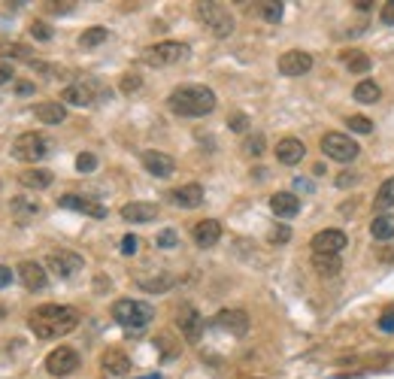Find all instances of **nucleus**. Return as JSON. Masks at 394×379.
Segmentation results:
<instances>
[{
  "instance_id": "obj_1",
  "label": "nucleus",
  "mask_w": 394,
  "mask_h": 379,
  "mask_svg": "<svg viewBox=\"0 0 394 379\" xmlns=\"http://www.w3.org/2000/svg\"><path fill=\"white\" fill-rule=\"evenodd\" d=\"M76 325H79V312L73 307H61V303H43V307L31 310V316H27V328L40 340H58L70 334V331H76Z\"/></svg>"
},
{
  "instance_id": "obj_2",
  "label": "nucleus",
  "mask_w": 394,
  "mask_h": 379,
  "mask_svg": "<svg viewBox=\"0 0 394 379\" xmlns=\"http://www.w3.org/2000/svg\"><path fill=\"white\" fill-rule=\"evenodd\" d=\"M167 106L182 118H204L216 109V91L206 85H179L170 91Z\"/></svg>"
},
{
  "instance_id": "obj_3",
  "label": "nucleus",
  "mask_w": 394,
  "mask_h": 379,
  "mask_svg": "<svg viewBox=\"0 0 394 379\" xmlns=\"http://www.w3.org/2000/svg\"><path fill=\"white\" fill-rule=\"evenodd\" d=\"M113 319L127 331H143V328H149V322L155 319V307L146 301L122 298L113 303Z\"/></svg>"
},
{
  "instance_id": "obj_4",
  "label": "nucleus",
  "mask_w": 394,
  "mask_h": 379,
  "mask_svg": "<svg viewBox=\"0 0 394 379\" xmlns=\"http://www.w3.org/2000/svg\"><path fill=\"white\" fill-rule=\"evenodd\" d=\"M191 49L179 40H164V43H155L143 52V61L149 67H170V64H179L182 58H188Z\"/></svg>"
},
{
  "instance_id": "obj_5",
  "label": "nucleus",
  "mask_w": 394,
  "mask_h": 379,
  "mask_svg": "<svg viewBox=\"0 0 394 379\" xmlns=\"http://www.w3.org/2000/svg\"><path fill=\"white\" fill-rule=\"evenodd\" d=\"M49 140H45L43 134H36V131H27L22 137H15V143H13V158L15 161H24V164H36V161H43L45 155H49Z\"/></svg>"
},
{
  "instance_id": "obj_6",
  "label": "nucleus",
  "mask_w": 394,
  "mask_h": 379,
  "mask_svg": "<svg viewBox=\"0 0 394 379\" xmlns=\"http://www.w3.org/2000/svg\"><path fill=\"white\" fill-rule=\"evenodd\" d=\"M322 152H325V158H331L337 164H349V161H355L361 155L358 143H355L352 137L340 134V131H331V134L322 137Z\"/></svg>"
},
{
  "instance_id": "obj_7",
  "label": "nucleus",
  "mask_w": 394,
  "mask_h": 379,
  "mask_svg": "<svg viewBox=\"0 0 394 379\" xmlns=\"http://www.w3.org/2000/svg\"><path fill=\"white\" fill-rule=\"evenodd\" d=\"M197 15L216 36H231L234 34V15L222 4H197Z\"/></svg>"
},
{
  "instance_id": "obj_8",
  "label": "nucleus",
  "mask_w": 394,
  "mask_h": 379,
  "mask_svg": "<svg viewBox=\"0 0 394 379\" xmlns=\"http://www.w3.org/2000/svg\"><path fill=\"white\" fill-rule=\"evenodd\" d=\"M45 267H49L52 273H58L61 280H70V276H76L82 267H85V261H82V255L73 252V249H55V252H49V258H45Z\"/></svg>"
},
{
  "instance_id": "obj_9",
  "label": "nucleus",
  "mask_w": 394,
  "mask_h": 379,
  "mask_svg": "<svg viewBox=\"0 0 394 379\" xmlns=\"http://www.w3.org/2000/svg\"><path fill=\"white\" fill-rule=\"evenodd\" d=\"M45 371L52 376H70L79 371V352L70 346H58L45 355Z\"/></svg>"
},
{
  "instance_id": "obj_10",
  "label": "nucleus",
  "mask_w": 394,
  "mask_h": 379,
  "mask_svg": "<svg viewBox=\"0 0 394 379\" xmlns=\"http://www.w3.org/2000/svg\"><path fill=\"white\" fill-rule=\"evenodd\" d=\"M346 243H349V237L340 228H325L309 240V249H313V255H340Z\"/></svg>"
},
{
  "instance_id": "obj_11",
  "label": "nucleus",
  "mask_w": 394,
  "mask_h": 379,
  "mask_svg": "<svg viewBox=\"0 0 394 379\" xmlns=\"http://www.w3.org/2000/svg\"><path fill=\"white\" fill-rule=\"evenodd\" d=\"M279 73L282 76H304V73L313 70V55L309 52H300V49H291L286 55H279Z\"/></svg>"
},
{
  "instance_id": "obj_12",
  "label": "nucleus",
  "mask_w": 394,
  "mask_h": 379,
  "mask_svg": "<svg viewBox=\"0 0 394 379\" xmlns=\"http://www.w3.org/2000/svg\"><path fill=\"white\" fill-rule=\"evenodd\" d=\"M140 161L155 179H167V177H173V170H176V161H173L167 152H158V149H146L140 155Z\"/></svg>"
},
{
  "instance_id": "obj_13",
  "label": "nucleus",
  "mask_w": 394,
  "mask_h": 379,
  "mask_svg": "<svg viewBox=\"0 0 394 379\" xmlns=\"http://www.w3.org/2000/svg\"><path fill=\"white\" fill-rule=\"evenodd\" d=\"M15 276L22 280L27 291H43L49 285V276H45V267L40 261H22L15 267Z\"/></svg>"
},
{
  "instance_id": "obj_14",
  "label": "nucleus",
  "mask_w": 394,
  "mask_h": 379,
  "mask_svg": "<svg viewBox=\"0 0 394 379\" xmlns=\"http://www.w3.org/2000/svg\"><path fill=\"white\" fill-rule=\"evenodd\" d=\"M176 325H179L182 334H185L188 343H197L200 334H204V319H200V312H197L195 307H191V303L179 307V312H176Z\"/></svg>"
},
{
  "instance_id": "obj_15",
  "label": "nucleus",
  "mask_w": 394,
  "mask_h": 379,
  "mask_svg": "<svg viewBox=\"0 0 394 379\" xmlns=\"http://www.w3.org/2000/svg\"><path fill=\"white\" fill-rule=\"evenodd\" d=\"M213 322H216V328H222V331H227V334H234V337L249 334V316H246L243 310H222Z\"/></svg>"
},
{
  "instance_id": "obj_16",
  "label": "nucleus",
  "mask_w": 394,
  "mask_h": 379,
  "mask_svg": "<svg viewBox=\"0 0 394 379\" xmlns=\"http://www.w3.org/2000/svg\"><path fill=\"white\" fill-rule=\"evenodd\" d=\"M58 207L76 209V212H82V216H91V219H104V216H106V209L100 207L97 200L82 198V194H64V198H58Z\"/></svg>"
},
{
  "instance_id": "obj_17",
  "label": "nucleus",
  "mask_w": 394,
  "mask_h": 379,
  "mask_svg": "<svg viewBox=\"0 0 394 379\" xmlns=\"http://www.w3.org/2000/svg\"><path fill=\"white\" fill-rule=\"evenodd\" d=\"M170 203L173 207H182V209H195L204 203V186H197V182H188V186H179V188H173L170 194Z\"/></svg>"
},
{
  "instance_id": "obj_18",
  "label": "nucleus",
  "mask_w": 394,
  "mask_h": 379,
  "mask_svg": "<svg viewBox=\"0 0 394 379\" xmlns=\"http://www.w3.org/2000/svg\"><path fill=\"white\" fill-rule=\"evenodd\" d=\"M307 155V146L297 140V137H282V140L276 143V161L286 164V167H295V164L304 161Z\"/></svg>"
},
{
  "instance_id": "obj_19",
  "label": "nucleus",
  "mask_w": 394,
  "mask_h": 379,
  "mask_svg": "<svg viewBox=\"0 0 394 379\" xmlns=\"http://www.w3.org/2000/svg\"><path fill=\"white\" fill-rule=\"evenodd\" d=\"M122 219L131 221V225H143V221H155L158 219V207L149 200H131L122 207Z\"/></svg>"
},
{
  "instance_id": "obj_20",
  "label": "nucleus",
  "mask_w": 394,
  "mask_h": 379,
  "mask_svg": "<svg viewBox=\"0 0 394 379\" xmlns=\"http://www.w3.org/2000/svg\"><path fill=\"white\" fill-rule=\"evenodd\" d=\"M191 237H195V243L200 249H213L218 240H222V225H218L216 219H204L191 228Z\"/></svg>"
},
{
  "instance_id": "obj_21",
  "label": "nucleus",
  "mask_w": 394,
  "mask_h": 379,
  "mask_svg": "<svg viewBox=\"0 0 394 379\" xmlns=\"http://www.w3.org/2000/svg\"><path fill=\"white\" fill-rule=\"evenodd\" d=\"M270 209L276 219H295L300 212V198L295 191H276L270 198Z\"/></svg>"
},
{
  "instance_id": "obj_22",
  "label": "nucleus",
  "mask_w": 394,
  "mask_h": 379,
  "mask_svg": "<svg viewBox=\"0 0 394 379\" xmlns=\"http://www.w3.org/2000/svg\"><path fill=\"white\" fill-rule=\"evenodd\" d=\"M100 371L106 376H125L131 371V358H127L122 349H106V352L100 355Z\"/></svg>"
},
{
  "instance_id": "obj_23",
  "label": "nucleus",
  "mask_w": 394,
  "mask_h": 379,
  "mask_svg": "<svg viewBox=\"0 0 394 379\" xmlns=\"http://www.w3.org/2000/svg\"><path fill=\"white\" fill-rule=\"evenodd\" d=\"M61 104H73V106H91L94 104V85L91 82H73L64 88Z\"/></svg>"
},
{
  "instance_id": "obj_24",
  "label": "nucleus",
  "mask_w": 394,
  "mask_h": 379,
  "mask_svg": "<svg viewBox=\"0 0 394 379\" xmlns=\"http://www.w3.org/2000/svg\"><path fill=\"white\" fill-rule=\"evenodd\" d=\"M34 113L43 125H61L67 118V106L58 104V100H43V104H36Z\"/></svg>"
},
{
  "instance_id": "obj_25",
  "label": "nucleus",
  "mask_w": 394,
  "mask_h": 379,
  "mask_svg": "<svg viewBox=\"0 0 394 379\" xmlns=\"http://www.w3.org/2000/svg\"><path fill=\"white\" fill-rule=\"evenodd\" d=\"M9 209H13V216H15V221H31L34 216H40L43 212V207L36 200H31V198H24V194H18V198H13L9 200Z\"/></svg>"
},
{
  "instance_id": "obj_26",
  "label": "nucleus",
  "mask_w": 394,
  "mask_h": 379,
  "mask_svg": "<svg viewBox=\"0 0 394 379\" xmlns=\"http://www.w3.org/2000/svg\"><path fill=\"white\" fill-rule=\"evenodd\" d=\"M18 182H22L24 188H31V191H43V188H49L55 177L49 170H43V167H31V170H24V173H18Z\"/></svg>"
},
{
  "instance_id": "obj_27",
  "label": "nucleus",
  "mask_w": 394,
  "mask_h": 379,
  "mask_svg": "<svg viewBox=\"0 0 394 379\" xmlns=\"http://www.w3.org/2000/svg\"><path fill=\"white\" fill-rule=\"evenodd\" d=\"M379 97H382L379 82H373V79H361L358 85H355V100H358V104H379Z\"/></svg>"
},
{
  "instance_id": "obj_28",
  "label": "nucleus",
  "mask_w": 394,
  "mask_h": 379,
  "mask_svg": "<svg viewBox=\"0 0 394 379\" xmlns=\"http://www.w3.org/2000/svg\"><path fill=\"white\" fill-rule=\"evenodd\" d=\"M343 64H346V70L349 73H370L373 67V61H370V55H364L358 49H349V52H343Z\"/></svg>"
},
{
  "instance_id": "obj_29",
  "label": "nucleus",
  "mask_w": 394,
  "mask_h": 379,
  "mask_svg": "<svg viewBox=\"0 0 394 379\" xmlns=\"http://www.w3.org/2000/svg\"><path fill=\"white\" fill-rule=\"evenodd\" d=\"M313 270L322 276H337L343 270L340 255H313Z\"/></svg>"
},
{
  "instance_id": "obj_30",
  "label": "nucleus",
  "mask_w": 394,
  "mask_h": 379,
  "mask_svg": "<svg viewBox=\"0 0 394 379\" xmlns=\"http://www.w3.org/2000/svg\"><path fill=\"white\" fill-rule=\"evenodd\" d=\"M370 234L377 240H391L394 237V216H388V212H382V216H377L370 221Z\"/></svg>"
},
{
  "instance_id": "obj_31",
  "label": "nucleus",
  "mask_w": 394,
  "mask_h": 379,
  "mask_svg": "<svg viewBox=\"0 0 394 379\" xmlns=\"http://www.w3.org/2000/svg\"><path fill=\"white\" fill-rule=\"evenodd\" d=\"M106 36H109L106 27L104 25H94V27H88V31L79 34V46H82V49H94V46L106 43Z\"/></svg>"
},
{
  "instance_id": "obj_32",
  "label": "nucleus",
  "mask_w": 394,
  "mask_h": 379,
  "mask_svg": "<svg viewBox=\"0 0 394 379\" xmlns=\"http://www.w3.org/2000/svg\"><path fill=\"white\" fill-rule=\"evenodd\" d=\"M373 207H377L379 212H386V209L394 207V177H388V179L377 188V200H373Z\"/></svg>"
},
{
  "instance_id": "obj_33",
  "label": "nucleus",
  "mask_w": 394,
  "mask_h": 379,
  "mask_svg": "<svg viewBox=\"0 0 394 379\" xmlns=\"http://www.w3.org/2000/svg\"><path fill=\"white\" fill-rule=\"evenodd\" d=\"M282 13H286V6L279 0H264V4H258V15L264 22H282Z\"/></svg>"
},
{
  "instance_id": "obj_34",
  "label": "nucleus",
  "mask_w": 394,
  "mask_h": 379,
  "mask_svg": "<svg viewBox=\"0 0 394 379\" xmlns=\"http://www.w3.org/2000/svg\"><path fill=\"white\" fill-rule=\"evenodd\" d=\"M264 146H267V143H264V134H249V137L243 140V152L249 155V158H261V155H264Z\"/></svg>"
},
{
  "instance_id": "obj_35",
  "label": "nucleus",
  "mask_w": 394,
  "mask_h": 379,
  "mask_svg": "<svg viewBox=\"0 0 394 379\" xmlns=\"http://www.w3.org/2000/svg\"><path fill=\"white\" fill-rule=\"evenodd\" d=\"M170 285H173V276L170 273L158 276V280H140V289L143 291H167Z\"/></svg>"
},
{
  "instance_id": "obj_36",
  "label": "nucleus",
  "mask_w": 394,
  "mask_h": 379,
  "mask_svg": "<svg viewBox=\"0 0 394 379\" xmlns=\"http://www.w3.org/2000/svg\"><path fill=\"white\" fill-rule=\"evenodd\" d=\"M155 243H158V249H176L179 246V234L173 228H164L158 237H155Z\"/></svg>"
},
{
  "instance_id": "obj_37",
  "label": "nucleus",
  "mask_w": 394,
  "mask_h": 379,
  "mask_svg": "<svg viewBox=\"0 0 394 379\" xmlns=\"http://www.w3.org/2000/svg\"><path fill=\"white\" fill-rule=\"evenodd\" d=\"M346 125H349L355 134H370L373 131V122L367 116H349V122H346Z\"/></svg>"
},
{
  "instance_id": "obj_38",
  "label": "nucleus",
  "mask_w": 394,
  "mask_h": 379,
  "mask_svg": "<svg viewBox=\"0 0 394 379\" xmlns=\"http://www.w3.org/2000/svg\"><path fill=\"white\" fill-rule=\"evenodd\" d=\"M76 170H79V173L97 170V155H94V152H82L79 158H76Z\"/></svg>"
},
{
  "instance_id": "obj_39",
  "label": "nucleus",
  "mask_w": 394,
  "mask_h": 379,
  "mask_svg": "<svg viewBox=\"0 0 394 379\" xmlns=\"http://www.w3.org/2000/svg\"><path fill=\"white\" fill-rule=\"evenodd\" d=\"M227 128L231 131H237V134H246L252 128V122H249V116H243V113H234L231 118H227Z\"/></svg>"
},
{
  "instance_id": "obj_40",
  "label": "nucleus",
  "mask_w": 394,
  "mask_h": 379,
  "mask_svg": "<svg viewBox=\"0 0 394 379\" xmlns=\"http://www.w3.org/2000/svg\"><path fill=\"white\" fill-rule=\"evenodd\" d=\"M143 88V79L136 76V73H125L122 76V91L125 95H134V91H140Z\"/></svg>"
},
{
  "instance_id": "obj_41",
  "label": "nucleus",
  "mask_w": 394,
  "mask_h": 379,
  "mask_svg": "<svg viewBox=\"0 0 394 379\" xmlns=\"http://www.w3.org/2000/svg\"><path fill=\"white\" fill-rule=\"evenodd\" d=\"M31 36H34V40L49 43L52 40V27L45 25V22H31Z\"/></svg>"
},
{
  "instance_id": "obj_42",
  "label": "nucleus",
  "mask_w": 394,
  "mask_h": 379,
  "mask_svg": "<svg viewBox=\"0 0 394 379\" xmlns=\"http://www.w3.org/2000/svg\"><path fill=\"white\" fill-rule=\"evenodd\" d=\"M267 240H270V243H288V240H291V228H288V225H279V228H273Z\"/></svg>"
},
{
  "instance_id": "obj_43",
  "label": "nucleus",
  "mask_w": 394,
  "mask_h": 379,
  "mask_svg": "<svg viewBox=\"0 0 394 379\" xmlns=\"http://www.w3.org/2000/svg\"><path fill=\"white\" fill-rule=\"evenodd\" d=\"M136 249H140V240L134 234H125L122 237V255H136Z\"/></svg>"
},
{
  "instance_id": "obj_44",
  "label": "nucleus",
  "mask_w": 394,
  "mask_h": 379,
  "mask_svg": "<svg viewBox=\"0 0 394 379\" xmlns=\"http://www.w3.org/2000/svg\"><path fill=\"white\" fill-rule=\"evenodd\" d=\"M379 18H382V25L394 27V0H388V4H382V9H379Z\"/></svg>"
},
{
  "instance_id": "obj_45",
  "label": "nucleus",
  "mask_w": 394,
  "mask_h": 379,
  "mask_svg": "<svg viewBox=\"0 0 394 379\" xmlns=\"http://www.w3.org/2000/svg\"><path fill=\"white\" fill-rule=\"evenodd\" d=\"M358 182V173H352V170H343L340 177H337V186L340 188H349V186H355Z\"/></svg>"
},
{
  "instance_id": "obj_46",
  "label": "nucleus",
  "mask_w": 394,
  "mask_h": 379,
  "mask_svg": "<svg viewBox=\"0 0 394 379\" xmlns=\"http://www.w3.org/2000/svg\"><path fill=\"white\" fill-rule=\"evenodd\" d=\"M13 280H15V270H13V267L0 264V289H6V285H13Z\"/></svg>"
},
{
  "instance_id": "obj_47",
  "label": "nucleus",
  "mask_w": 394,
  "mask_h": 379,
  "mask_svg": "<svg viewBox=\"0 0 394 379\" xmlns=\"http://www.w3.org/2000/svg\"><path fill=\"white\" fill-rule=\"evenodd\" d=\"M379 331L394 334V312H382V316H379Z\"/></svg>"
},
{
  "instance_id": "obj_48",
  "label": "nucleus",
  "mask_w": 394,
  "mask_h": 379,
  "mask_svg": "<svg viewBox=\"0 0 394 379\" xmlns=\"http://www.w3.org/2000/svg\"><path fill=\"white\" fill-rule=\"evenodd\" d=\"M15 73H13V67H9V64H0V85H6L9 79H13Z\"/></svg>"
},
{
  "instance_id": "obj_49",
  "label": "nucleus",
  "mask_w": 394,
  "mask_h": 379,
  "mask_svg": "<svg viewBox=\"0 0 394 379\" xmlns=\"http://www.w3.org/2000/svg\"><path fill=\"white\" fill-rule=\"evenodd\" d=\"M52 9H55V13H70V9H73V4H49Z\"/></svg>"
},
{
  "instance_id": "obj_50",
  "label": "nucleus",
  "mask_w": 394,
  "mask_h": 379,
  "mask_svg": "<svg viewBox=\"0 0 394 379\" xmlns=\"http://www.w3.org/2000/svg\"><path fill=\"white\" fill-rule=\"evenodd\" d=\"M355 6H358V9H361V13H367V9H370L373 4H370V0H358V4H355Z\"/></svg>"
},
{
  "instance_id": "obj_51",
  "label": "nucleus",
  "mask_w": 394,
  "mask_h": 379,
  "mask_svg": "<svg viewBox=\"0 0 394 379\" xmlns=\"http://www.w3.org/2000/svg\"><path fill=\"white\" fill-rule=\"evenodd\" d=\"M136 379H161V373H149V376H136Z\"/></svg>"
},
{
  "instance_id": "obj_52",
  "label": "nucleus",
  "mask_w": 394,
  "mask_h": 379,
  "mask_svg": "<svg viewBox=\"0 0 394 379\" xmlns=\"http://www.w3.org/2000/svg\"><path fill=\"white\" fill-rule=\"evenodd\" d=\"M3 316H6V310H3V307H0V319H3Z\"/></svg>"
}]
</instances>
